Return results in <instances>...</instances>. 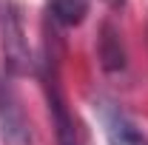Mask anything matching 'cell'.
Masks as SVG:
<instances>
[{
    "label": "cell",
    "mask_w": 148,
    "mask_h": 145,
    "mask_svg": "<svg viewBox=\"0 0 148 145\" xmlns=\"http://www.w3.org/2000/svg\"><path fill=\"white\" fill-rule=\"evenodd\" d=\"M0 54H3L6 71L14 74V77L29 74L34 66L23 12L14 0H0Z\"/></svg>",
    "instance_id": "1"
},
{
    "label": "cell",
    "mask_w": 148,
    "mask_h": 145,
    "mask_svg": "<svg viewBox=\"0 0 148 145\" xmlns=\"http://www.w3.org/2000/svg\"><path fill=\"white\" fill-rule=\"evenodd\" d=\"M0 137L6 145H34V131L14 85L0 77Z\"/></svg>",
    "instance_id": "2"
},
{
    "label": "cell",
    "mask_w": 148,
    "mask_h": 145,
    "mask_svg": "<svg viewBox=\"0 0 148 145\" xmlns=\"http://www.w3.org/2000/svg\"><path fill=\"white\" fill-rule=\"evenodd\" d=\"M49 14L60 26H80L88 14V0H49Z\"/></svg>",
    "instance_id": "5"
},
{
    "label": "cell",
    "mask_w": 148,
    "mask_h": 145,
    "mask_svg": "<svg viewBox=\"0 0 148 145\" xmlns=\"http://www.w3.org/2000/svg\"><path fill=\"white\" fill-rule=\"evenodd\" d=\"M94 111H97V117H100V122H103V131H106L108 145H148L143 128L137 125L114 100L100 97V100L94 103Z\"/></svg>",
    "instance_id": "3"
},
{
    "label": "cell",
    "mask_w": 148,
    "mask_h": 145,
    "mask_svg": "<svg viewBox=\"0 0 148 145\" xmlns=\"http://www.w3.org/2000/svg\"><path fill=\"white\" fill-rule=\"evenodd\" d=\"M49 114H51V125H54L57 142L60 145H83V137L77 131V122H74L71 111H69L60 88L51 80H49Z\"/></svg>",
    "instance_id": "4"
},
{
    "label": "cell",
    "mask_w": 148,
    "mask_h": 145,
    "mask_svg": "<svg viewBox=\"0 0 148 145\" xmlns=\"http://www.w3.org/2000/svg\"><path fill=\"white\" fill-rule=\"evenodd\" d=\"M111 3H114V6H123V3H125V0H111Z\"/></svg>",
    "instance_id": "6"
}]
</instances>
